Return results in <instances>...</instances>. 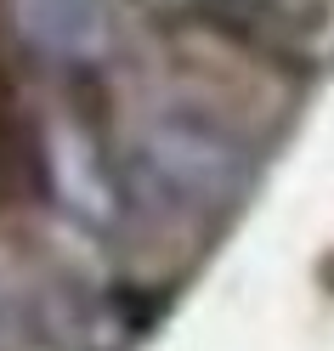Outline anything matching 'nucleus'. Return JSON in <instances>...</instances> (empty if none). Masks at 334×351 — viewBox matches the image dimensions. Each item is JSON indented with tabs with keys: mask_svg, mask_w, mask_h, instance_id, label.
Returning <instances> with one entry per match:
<instances>
[{
	"mask_svg": "<svg viewBox=\"0 0 334 351\" xmlns=\"http://www.w3.org/2000/svg\"><path fill=\"white\" fill-rule=\"evenodd\" d=\"M23 34L62 62H97L114 46L108 0H17Z\"/></svg>",
	"mask_w": 334,
	"mask_h": 351,
	"instance_id": "3",
	"label": "nucleus"
},
{
	"mask_svg": "<svg viewBox=\"0 0 334 351\" xmlns=\"http://www.w3.org/2000/svg\"><path fill=\"white\" fill-rule=\"evenodd\" d=\"M227 6H272V0H227Z\"/></svg>",
	"mask_w": 334,
	"mask_h": 351,
	"instance_id": "4",
	"label": "nucleus"
},
{
	"mask_svg": "<svg viewBox=\"0 0 334 351\" xmlns=\"http://www.w3.org/2000/svg\"><path fill=\"white\" fill-rule=\"evenodd\" d=\"M136 159L147 170L153 193L182 210L187 204L215 210L227 193H238V176H243V147L215 119L193 114V108H176V114L153 119L136 136Z\"/></svg>",
	"mask_w": 334,
	"mask_h": 351,
	"instance_id": "1",
	"label": "nucleus"
},
{
	"mask_svg": "<svg viewBox=\"0 0 334 351\" xmlns=\"http://www.w3.org/2000/svg\"><path fill=\"white\" fill-rule=\"evenodd\" d=\"M46 182L51 199L62 204V215L91 232H114L125 221V187L119 176L108 170L97 136L74 119H62L46 130Z\"/></svg>",
	"mask_w": 334,
	"mask_h": 351,
	"instance_id": "2",
	"label": "nucleus"
}]
</instances>
